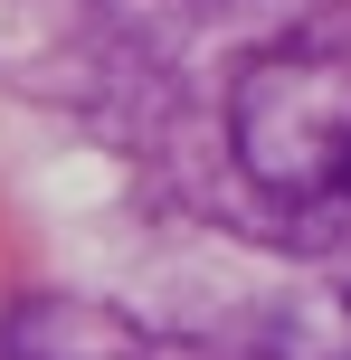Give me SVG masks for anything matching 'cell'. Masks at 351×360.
<instances>
[{"label": "cell", "mask_w": 351, "mask_h": 360, "mask_svg": "<svg viewBox=\"0 0 351 360\" xmlns=\"http://www.w3.org/2000/svg\"><path fill=\"white\" fill-rule=\"evenodd\" d=\"M228 162L285 218L351 209V57L342 48H266L228 86Z\"/></svg>", "instance_id": "6da1fadb"}]
</instances>
